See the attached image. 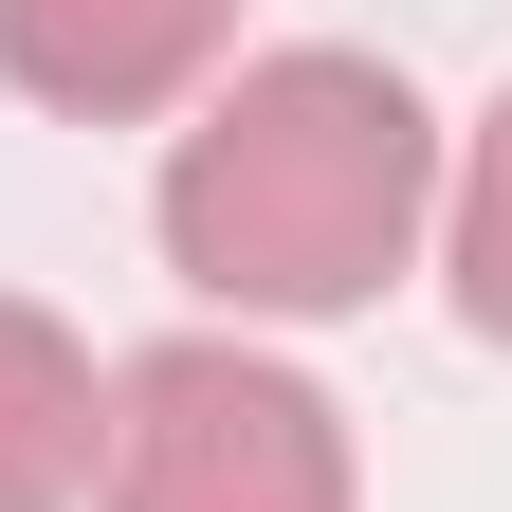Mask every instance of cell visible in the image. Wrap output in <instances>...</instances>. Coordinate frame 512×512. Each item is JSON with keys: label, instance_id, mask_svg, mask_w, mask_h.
Instances as JSON below:
<instances>
[{"label": "cell", "instance_id": "cell-3", "mask_svg": "<svg viewBox=\"0 0 512 512\" xmlns=\"http://www.w3.org/2000/svg\"><path fill=\"white\" fill-rule=\"evenodd\" d=\"M220 55H238V0H0V74L74 128L220 92Z\"/></svg>", "mask_w": 512, "mask_h": 512}, {"label": "cell", "instance_id": "cell-1", "mask_svg": "<svg viewBox=\"0 0 512 512\" xmlns=\"http://www.w3.org/2000/svg\"><path fill=\"white\" fill-rule=\"evenodd\" d=\"M421 220H439V128L348 37L238 55L183 110V147H165V275L202 311H238V330H330V311H366L421 256Z\"/></svg>", "mask_w": 512, "mask_h": 512}, {"label": "cell", "instance_id": "cell-5", "mask_svg": "<svg viewBox=\"0 0 512 512\" xmlns=\"http://www.w3.org/2000/svg\"><path fill=\"white\" fill-rule=\"evenodd\" d=\"M439 275H458V311L512 348V92L458 128V165H439Z\"/></svg>", "mask_w": 512, "mask_h": 512}, {"label": "cell", "instance_id": "cell-2", "mask_svg": "<svg viewBox=\"0 0 512 512\" xmlns=\"http://www.w3.org/2000/svg\"><path fill=\"white\" fill-rule=\"evenodd\" d=\"M110 512H348V421L330 384H293L275 348L238 330H183L147 366H110Z\"/></svg>", "mask_w": 512, "mask_h": 512}, {"label": "cell", "instance_id": "cell-4", "mask_svg": "<svg viewBox=\"0 0 512 512\" xmlns=\"http://www.w3.org/2000/svg\"><path fill=\"white\" fill-rule=\"evenodd\" d=\"M92 458H110V366L37 293H0V512H74Z\"/></svg>", "mask_w": 512, "mask_h": 512}]
</instances>
